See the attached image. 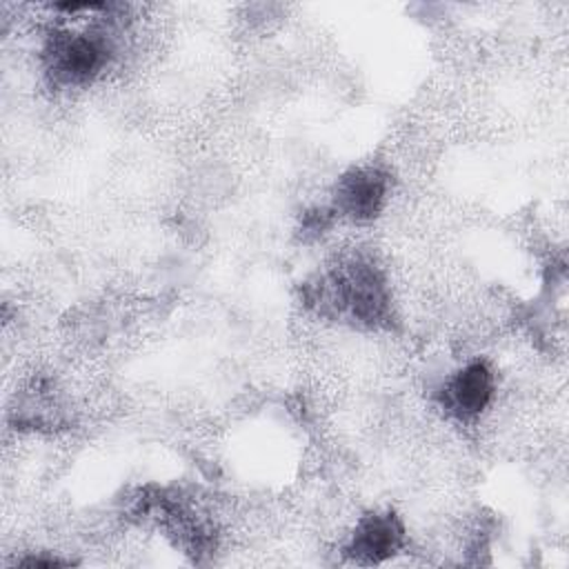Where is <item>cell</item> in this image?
<instances>
[{
  "label": "cell",
  "mask_w": 569,
  "mask_h": 569,
  "mask_svg": "<svg viewBox=\"0 0 569 569\" xmlns=\"http://www.w3.org/2000/svg\"><path fill=\"white\" fill-rule=\"evenodd\" d=\"M445 393H447L449 407L458 416L462 418L478 416L491 400L493 376L485 362H471L451 378Z\"/></svg>",
  "instance_id": "obj_2"
},
{
  "label": "cell",
  "mask_w": 569,
  "mask_h": 569,
  "mask_svg": "<svg viewBox=\"0 0 569 569\" xmlns=\"http://www.w3.org/2000/svg\"><path fill=\"white\" fill-rule=\"evenodd\" d=\"M104 53V44L96 38H60L53 42V71L67 82H84L102 67Z\"/></svg>",
  "instance_id": "obj_1"
},
{
  "label": "cell",
  "mask_w": 569,
  "mask_h": 569,
  "mask_svg": "<svg viewBox=\"0 0 569 569\" xmlns=\"http://www.w3.org/2000/svg\"><path fill=\"white\" fill-rule=\"evenodd\" d=\"M402 540V529L393 516H369L353 533L349 553L358 562H380L396 553Z\"/></svg>",
  "instance_id": "obj_3"
},
{
  "label": "cell",
  "mask_w": 569,
  "mask_h": 569,
  "mask_svg": "<svg viewBox=\"0 0 569 569\" xmlns=\"http://www.w3.org/2000/svg\"><path fill=\"white\" fill-rule=\"evenodd\" d=\"M387 180L373 169H356L338 187V207L351 218H371L380 209Z\"/></svg>",
  "instance_id": "obj_4"
}]
</instances>
